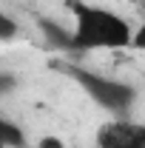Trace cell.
Here are the masks:
<instances>
[{"instance_id":"obj_1","label":"cell","mask_w":145,"mask_h":148,"mask_svg":"<svg viewBox=\"0 0 145 148\" xmlns=\"http://www.w3.org/2000/svg\"><path fill=\"white\" fill-rule=\"evenodd\" d=\"M74 51H120L131 49L134 40V26L122 14L111 12L105 6H94V3H74Z\"/></svg>"},{"instance_id":"obj_2","label":"cell","mask_w":145,"mask_h":148,"mask_svg":"<svg viewBox=\"0 0 145 148\" xmlns=\"http://www.w3.org/2000/svg\"><path fill=\"white\" fill-rule=\"evenodd\" d=\"M68 74L83 86V91L88 94L97 106H103V108L111 111V114H125V111L134 106V100H137L134 86L120 83V80H114V77L88 71V69H77V66H71Z\"/></svg>"},{"instance_id":"obj_3","label":"cell","mask_w":145,"mask_h":148,"mask_svg":"<svg viewBox=\"0 0 145 148\" xmlns=\"http://www.w3.org/2000/svg\"><path fill=\"white\" fill-rule=\"evenodd\" d=\"M97 148H145V125L137 123H105L97 128Z\"/></svg>"},{"instance_id":"obj_4","label":"cell","mask_w":145,"mask_h":148,"mask_svg":"<svg viewBox=\"0 0 145 148\" xmlns=\"http://www.w3.org/2000/svg\"><path fill=\"white\" fill-rule=\"evenodd\" d=\"M37 23H40V32H43L46 40H49V46H54V49H71V51H74V37H71V32H63L54 20H46V17H40Z\"/></svg>"},{"instance_id":"obj_5","label":"cell","mask_w":145,"mask_h":148,"mask_svg":"<svg viewBox=\"0 0 145 148\" xmlns=\"http://www.w3.org/2000/svg\"><path fill=\"white\" fill-rule=\"evenodd\" d=\"M0 140L6 143V148H26L29 145L26 131L20 128L14 120H6V117H0Z\"/></svg>"},{"instance_id":"obj_6","label":"cell","mask_w":145,"mask_h":148,"mask_svg":"<svg viewBox=\"0 0 145 148\" xmlns=\"http://www.w3.org/2000/svg\"><path fill=\"white\" fill-rule=\"evenodd\" d=\"M20 32V26H17V20L14 17H9L6 12H0V40L3 43H9V40H14Z\"/></svg>"},{"instance_id":"obj_7","label":"cell","mask_w":145,"mask_h":148,"mask_svg":"<svg viewBox=\"0 0 145 148\" xmlns=\"http://www.w3.org/2000/svg\"><path fill=\"white\" fill-rule=\"evenodd\" d=\"M131 49H137V51H145V20L134 29V40H131Z\"/></svg>"},{"instance_id":"obj_8","label":"cell","mask_w":145,"mask_h":148,"mask_svg":"<svg viewBox=\"0 0 145 148\" xmlns=\"http://www.w3.org/2000/svg\"><path fill=\"white\" fill-rule=\"evenodd\" d=\"M37 148H66V143H63L60 137L46 134V137H40V140H37Z\"/></svg>"},{"instance_id":"obj_9","label":"cell","mask_w":145,"mask_h":148,"mask_svg":"<svg viewBox=\"0 0 145 148\" xmlns=\"http://www.w3.org/2000/svg\"><path fill=\"white\" fill-rule=\"evenodd\" d=\"M14 86H17V83H14V77H12V74H3V71H0V94L12 91Z\"/></svg>"},{"instance_id":"obj_10","label":"cell","mask_w":145,"mask_h":148,"mask_svg":"<svg viewBox=\"0 0 145 148\" xmlns=\"http://www.w3.org/2000/svg\"><path fill=\"white\" fill-rule=\"evenodd\" d=\"M0 148H6V143H3V140H0Z\"/></svg>"}]
</instances>
